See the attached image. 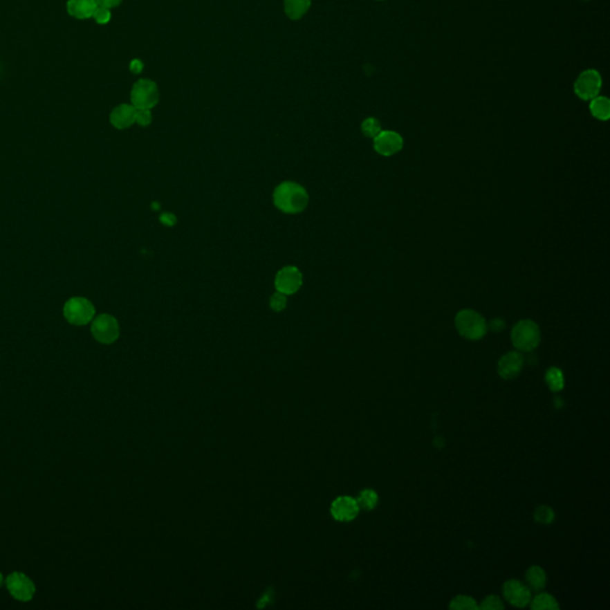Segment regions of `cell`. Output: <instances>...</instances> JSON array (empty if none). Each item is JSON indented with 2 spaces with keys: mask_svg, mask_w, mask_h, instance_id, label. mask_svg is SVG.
Masks as SVG:
<instances>
[{
  "mask_svg": "<svg viewBox=\"0 0 610 610\" xmlns=\"http://www.w3.org/2000/svg\"><path fill=\"white\" fill-rule=\"evenodd\" d=\"M360 508L358 506L357 499L349 496H340L331 503V516L340 522H349L357 517Z\"/></svg>",
  "mask_w": 610,
  "mask_h": 610,
  "instance_id": "obj_12",
  "label": "cell"
},
{
  "mask_svg": "<svg viewBox=\"0 0 610 610\" xmlns=\"http://www.w3.org/2000/svg\"><path fill=\"white\" fill-rule=\"evenodd\" d=\"M159 87L153 80L140 79L133 84L130 93V100L133 108L151 110L159 103Z\"/></svg>",
  "mask_w": 610,
  "mask_h": 610,
  "instance_id": "obj_5",
  "label": "cell"
},
{
  "mask_svg": "<svg viewBox=\"0 0 610 610\" xmlns=\"http://www.w3.org/2000/svg\"><path fill=\"white\" fill-rule=\"evenodd\" d=\"M161 222L165 224V225H173V224L176 223V217L172 215V214H164V215L161 216Z\"/></svg>",
  "mask_w": 610,
  "mask_h": 610,
  "instance_id": "obj_32",
  "label": "cell"
},
{
  "mask_svg": "<svg viewBox=\"0 0 610 610\" xmlns=\"http://www.w3.org/2000/svg\"><path fill=\"white\" fill-rule=\"evenodd\" d=\"M526 580H527V586L530 589V591H540L545 588L546 585V573L540 566H532L528 569V571L526 573Z\"/></svg>",
  "mask_w": 610,
  "mask_h": 610,
  "instance_id": "obj_18",
  "label": "cell"
},
{
  "mask_svg": "<svg viewBox=\"0 0 610 610\" xmlns=\"http://www.w3.org/2000/svg\"><path fill=\"white\" fill-rule=\"evenodd\" d=\"M456 328L460 335L469 340H481L488 331L484 317L471 309L461 310L456 314Z\"/></svg>",
  "mask_w": 610,
  "mask_h": 610,
  "instance_id": "obj_3",
  "label": "cell"
},
{
  "mask_svg": "<svg viewBox=\"0 0 610 610\" xmlns=\"http://www.w3.org/2000/svg\"><path fill=\"white\" fill-rule=\"evenodd\" d=\"M151 120H153V116H151V110L136 109V120H135V123H138L141 127H148V125L151 124Z\"/></svg>",
  "mask_w": 610,
  "mask_h": 610,
  "instance_id": "obj_28",
  "label": "cell"
},
{
  "mask_svg": "<svg viewBox=\"0 0 610 610\" xmlns=\"http://www.w3.org/2000/svg\"><path fill=\"white\" fill-rule=\"evenodd\" d=\"M91 334L99 344H113L120 338V323L112 315H98L91 322Z\"/></svg>",
  "mask_w": 610,
  "mask_h": 610,
  "instance_id": "obj_6",
  "label": "cell"
},
{
  "mask_svg": "<svg viewBox=\"0 0 610 610\" xmlns=\"http://www.w3.org/2000/svg\"><path fill=\"white\" fill-rule=\"evenodd\" d=\"M534 519L537 524H550L555 520V512L548 506H540L534 512Z\"/></svg>",
  "mask_w": 610,
  "mask_h": 610,
  "instance_id": "obj_24",
  "label": "cell"
},
{
  "mask_svg": "<svg viewBox=\"0 0 610 610\" xmlns=\"http://www.w3.org/2000/svg\"><path fill=\"white\" fill-rule=\"evenodd\" d=\"M286 305H288L286 295L278 293V291L275 295H272L271 299H270V306L275 311H278V313L283 311L286 308Z\"/></svg>",
  "mask_w": 610,
  "mask_h": 610,
  "instance_id": "obj_26",
  "label": "cell"
},
{
  "mask_svg": "<svg viewBox=\"0 0 610 610\" xmlns=\"http://www.w3.org/2000/svg\"><path fill=\"white\" fill-rule=\"evenodd\" d=\"M504 326H506V323L503 322L501 318H495L490 323V328L494 331H502Z\"/></svg>",
  "mask_w": 610,
  "mask_h": 610,
  "instance_id": "obj_31",
  "label": "cell"
},
{
  "mask_svg": "<svg viewBox=\"0 0 610 610\" xmlns=\"http://www.w3.org/2000/svg\"><path fill=\"white\" fill-rule=\"evenodd\" d=\"M524 365V355L519 352L504 354L499 361L497 371L503 379H514L520 374Z\"/></svg>",
  "mask_w": 610,
  "mask_h": 610,
  "instance_id": "obj_13",
  "label": "cell"
},
{
  "mask_svg": "<svg viewBox=\"0 0 610 610\" xmlns=\"http://www.w3.org/2000/svg\"><path fill=\"white\" fill-rule=\"evenodd\" d=\"M545 380L551 391L559 392L565 387V378L562 371L557 367H551L545 374Z\"/></svg>",
  "mask_w": 610,
  "mask_h": 610,
  "instance_id": "obj_19",
  "label": "cell"
},
{
  "mask_svg": "<svg viewBox=\"0 0 610 610\" xmlns=\"http://www.w3.org/2000/svg\"><path fill=\"white\" fill-rule=\"evenodd\" d=\"M450 608L456 610H476L478 609V606L472 598L459 595L452 600Z\"/></svg>",
  "mask_w": 610,
  "mask_h": 610,
  "instance_id": "obj_23",
  "label": "cell"
},
{
  "mask_svg": "<svg viewBox=\"0 0 610 610\" xmlns=\"http://www.w3.org/2000/svg\"><path fill=\"white\" fill-rule=\"evenodd\" d=\"M311 6V0H284V10L291 21L304 17Z\"/></svg>",
  "mask_w": 610,
  "mask_h": 610,
  "instance_id": "obj_16",
  "label": "cell"
},
{
  "mask_svg": "<svg viewBox=\"0 0 610 610\" xmlns=\"http://www.w3.org/2000/svg\"><path fill=\"white\" fill-rule=\"evenodd\" d=\"M3 584V575L0 573V585Z\"/></svg>",
  "mask_w": 610,
  "mask_h": 610,
  "instance_id": "obj_33",
  "label": "cell"
},
{
  "mask_svg": "<svg viewBox=\"0 0 610 610\" xmlns=\"http://www.w3.org/2000/svg\"><path fill=\"white\" fill-rule=\"evenodd\" d=\"M92 18L95 19V22L98 23V24H108L110 22V19H111V10L107 9V8H103V6H97V9L95 10V13H93V16Z\"/></svg>",
  "mask_w": 610,
  "mask_h": 610,
  "instance_id": "obj_27",
  "label": "cell"
},
{
  "mask_svg": "<svg viewBox=\"0 0 610 610\" xmlns=\"http://www.w3.org/2000/svg\"><path fill=\"white\" fill-rule=\"evenodd\" d=\"M529 603H530V608L533 610L559 609L558 602L548 593H539L533 600H530Z\"/></svg>",
  "mask_w": 610,
  "mask_h": 610,
  "instance_id": "obj_20",
  "label": "cell"
},
{
  "mask_svg": "<svg viewBox=\"0 0 610 610\" xmlns=\"http://www.w3.org/2000/svg\"><path fill=\"white\" fill-rule=\"evenodd\" d=\"M97 6L95 0H68L67 12L77 19H87L92 18Z\"/></svg>",
  "mask_w": 610,
  "mask_h": 610,
  "instance_id": "obj_15",
  "label": "cell"
},
{
  "mask_svg": "<svg viewBox=\"0 0 610 610\" xmlns=\"http://www.w3.org/2000/svg\"><path fill=\"white\" fill-rule=\"evenodd\" d=\"M590 112L595 118L600 120H608L610 117L609 99L603 95H598L590 100Z\"/></svg>",
  "mask_w": 610,
  "mask_h": 610,
  "instance_id": "obj_17",
  "label": "cell"
},
{
  "mask_svg": "<svg viewBox=\"0 0 610 610\" xmlns=\"http://www.w3.org/2000/svg\"><path fill=\"white\" fill-rule=\"evenodd\" d=\"M478 608L483 610L504 609V604H503V602L501 601V598H499V596L491 595V596H488V598H484V600L481 601V606L478 607Z\"/></svg>",
  "mask_w": 610,
  "mask_h": 610,
  "instance_id": "obj_25",
  "label": "cell"
},
{
  "mask_svg": "<svg viewBox=\"0 0 610 610\" xmlns=\"http://www.w3.org/2000/svg\"><path fill=\"white\" fill-rule=\"evenodd\" d=\"M64 317L77 327L90 324L95 317V306L85 297H72L64 305Z\"/></svg>",
  "mask_w": 610,
  "mask_h": 610,
  "instance_id": "obj_2",
  "label": "cell"
},
{
  "mask_svg": "<svg viewBox=\"0 0 610 610\" xmlns=\"http://www.w3.org/2000/svg\"><path fill=\"white\" fill-rule=\"evenodd\" d=\"M358 506L364 510H372L378 503V495L371 489L361 491L357 499Z\"/></svg>",
  "mask_w": 610,
  "mask_h": 610,
  "instance_id": "obj_21",
  "label": "cell"
},
{
  "mask_svg": "<svg viewBox=\"0 0 610 610\" xmlns=\"http://www.w3.org/2000/svg\"><path fill=\"white\" fill-rule=\"evenodd\" d=\"M540 340L542 334L539 326L530 320H522L512 328V344L521 352H532L539 346Z\"/></svg>",
  "mask_w": 610,
  "mask_h": 610,
  "instance_id": "obj_4",
  "label": "cell"
},
{
  "mask_svg": "<svg viewBox=\"0 0 610 610\" xmlns=\"http://www.w3.org/2000/svg\"><path fill=\"white\" fill-rule=\"evenodd\" d=\"M95 1H97L98 6H103V8L110 10L116 8L122 3V0H95Z\"/></svg>",
  "mask_w": 610,
  "mask_h": 610,
  "instance_id": "obj_29",
  "label": "cell"
},
{
  "mask_svg": "<svg viewBox=\"0 0 610 610\" xmlns=\"http://www.w3.org/2000/svg\"><path fill=\"white\" fill-rule=\"evenodd\" d=\"M503 595L510 604L524 608L532 600L530 589L517 580H508L503 585Z\"/></svg>",
  "mask_w": 610,
  "mask_h": 610,
  "instance_id": "obj_11",
  "label": "cell"
},
{
  "mask_svg": "<svg viewBox=\"0 0 610 610\" xmlns=\"http://www.w3.org/2000/svg\"><path fill=\"white\" fill-rule=\"evenodd\" d=\"M275 207L285 214H299L309 204V194L306 190L295 181H284L277 186L273 192Z\"/></svg>",
  "mask_w": 610,
  "mask_h": 610,
  "instance_id": "obj_1",
  "label": "cell"
},
{
  "mask_svg": "<svg viewBox=\"0 0 610 610\" xmlns=\"http://www.w3.org/2000/svg\"><path fill=\"white\" fill-rule=\"evenodd\" d=\"M136 120V108L131 104H120L110 113V122L116 129H128Z\"/></svg>",
  "mask_w": 610,
  "mask_h": 610,
  "instance_id": "obj_14",
  "label": "cell"
},
{
  "mask_svg": "<svg viewBox=\"0 0 610 610\" xmlns=\"http://www.w3.org/2000/svg\"><path fill=\"white\" fill-rule=\"evenodd\" d=\"M6 588L17 601L29 602L34 598L36 586L31 578L23 572H12L5 580Z\"/></svg>",
  "mask_w": 610,
  "mask_h": 610,
  "instance_id": "obj_7",
  "label": "cell"
},
{
  "mask_svg": "<svg viewBox=\"0 0 610 610\" xmlns=\"http://www.w3.org/2000/svg\"><path fill=\"white\" fill-rule=\"evenodd\" d=\"M129 68L131 71V73L141 74L142 71H143V62L141 60H138V59H135V60L130 62Z\"/></svg>",
  "mask_w": 610,
  "mask_h": 610,
  "instance_id": "obj_30",
  "label": "cell"
},
{
  "mask_svg": "<svg viewBox=\"0 0 610 610\" xmlns=\"http://www.w3.org/2000/svg\"><path fill=\"white\" fill-rule=\"evenodd\" d=\"M575 93L583 100H591L600 95L602 89V77L595 69H586L580 74L575 82Z\"/></svg>",
  "mask_w": 610,
  "mask_h": 610,
  "instance_id": "obj_8",
  "label": "cell"
},
{
  "mask_svg": "<svg viewBox=\"0 0 610 610\" xmlns=\"http://www.w3.org/2000/svg\"><path fill=\"white\" fill-rule=\"evenodd\" d=\"M373 146L376 151L382 156H391L402 151L403 138L400 133L392 130H382L373 138Z\"/></svg>",
  "mask_w": 610,
  "mask_h": 610,
  "instance_id": "obj_10",
  "label": "cell"
},
{
  "mask_svg": "<svg viewBox=\"0 0 610 610\" xmlns=\"http://www.w3.org/2000/svg\"><path fill=\"white\" fill-rule=\"evenodd\" d=\"M361 131L366 138H374L382 131V124L377 118L369 117L361 124Z\"/></svg>",
  "mask_w": 610,
  "mask_h": 610,
  "instance_id": "obj_22",
  "label": "cell"
},
{
  "mask_svg": "<svg viewBox=\"0 0 610 610\" xmlns=\"http://www.w3.org/2000/svg\"><path fill=\"white\" fill-rule=\"evenodd\" d=\"M275 288L284 295L296 293L303 285L302 272L295 266H285L275 275Z\"/></svg>",
  "mask_w": 610,
  "mask_h": 610,
  "instance_id": "obj_9",
  "label": "cell"
}]
</instances>
